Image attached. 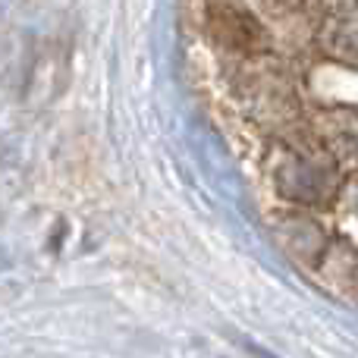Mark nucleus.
I'll return each instance as SVG.
<instances>
[{
  "mask_svg": "<svg viewBox=\"0 0 358 358\" xmlns=\"http://www.w3.org/2000/svg\"><path fill=\"white\" fill-rule=\"evenodd\" d=\"M264 170L273 192L305 210L334 208L346 182V167L340 164V157L324 148L302 151L283 142L271 145Z\"/></svg>",
  "mask_w": 358,
  "mask_h": 358,
  "instance_id": "f257e3e1",
  "label": "nucleus"
},
{
  "mask_svg": "<svg viewBox=\"0 0 358 358\" xmlns=\"http://www.w3.org/2000/svg\"><path fill=\"white\" fill-rule=\"evenodd\" d=\"M201 29L208 44L220 50L223 60H242V57H261L277 50L271 25L258 10H252V0H204Z\"/></svg>",
  "mask_w": 358,
  "mask_h": 358,
  "instance_id": "f03ea898",
  "label": "nucleus"
},
{
  "mask_svg": "<svg viewBox=\"0 0 358 358\" xmlns=\"http://www.w3.org/2000/svg\"><path fill=\"white\" fill-rule=\"evenodd\" d=\"M308 19L315 25V48H321L334 66L358 69V0H330L321 19Z\"/></svg>",
  "mask_w": 358,
  "mask_h": 358,
  "instance_id": "7ed1b4c3",
  "label": "nucleus"
},
{
  "mask_svg": "<svg viewBox=\"0 0 358 358\" xmlns=\"http://www.w3.org/2000/svg\"><path fill=\"white\" fill-rule=\"evenodd\" d=\"M280 220L273 223V236L283 245V252L289 255L292 261L305 267V271H317L330 248V236L321 223L311 214H302V210H289V214H277Z\"/></svg>",
  "mask_w": 358,
  "mask_h": 358,
  "instance_id": "20e7f679",
  "label": "nucleus"
},
{
  "mask_svg": "<svg viewBox=\"0 0 358 358\" xmlns=\"http://www.w3.org/2000/svg\"><path fill=\"white\" fill-rule=\"evenodd\" d=\"M334 208H336V214H340V223L346 220L349 229L355 233V239H349V242L358 245V173L343 182V192H340V198H336Z\"/></svg>",
  "mask_w": 358,
  "mask_h": 358,
  "instance_id": "39448f33",
  "label": "nucleus"
}]
</instances>
